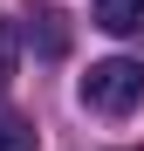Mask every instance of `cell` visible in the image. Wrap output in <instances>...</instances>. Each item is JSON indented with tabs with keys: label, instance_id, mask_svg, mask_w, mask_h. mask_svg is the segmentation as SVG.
Returning a JSON list of instances; mask_svg holds the SVG:
<instances>
[{
	"label": "cell",
	"instance_id": "obj_1",
	"mask_svg": "<svg viewBox=\"0 0 144 151\" xmlns=\"http://www.w3.org/2000/svg\"><path fill=\"white\" fill-rule=\"evenodd\" d=\"M137 96H144V62H130V55L89 62V76H82V103H89V110L124 117V110H137Z\"/></svg>",
	"mask_w": 144,
	"mask_h": 151
},
{
	"label": "cell",
	"instance_id": "obj_2",
	"mask_svg": "<svg viewBox=\"0 0 144 151\" xmlns=\"http://www.w3.org/2000/svg\"><path fill=\"white\" fill-rule=\"evenodd\" d=\"M89 21H96L103 35H137V28H144V0H96Z\"/></svg>",
	"mask_w": 144,
	"mask_h": 151
},
{
	"label": "cell",
	"instance_id": "obj_3",
	"mask_svg": "<svg viewBox=\"0 0 144 151\" xmlns=\"http://www.w3.org/2000/svg\"><path fill=\"white\" fill-rule=\"evenodd\" d=\"M0 151H34V124L0 103Z\"/></svg>",
	"mask_w": 144,
	"mask_h": 151
},
{
	"label": "cell",
	"instance_id": "obj_4",
	"mask_svg": "<svg viewBox=\"0 0 144 151\" xmlns=\"http://www.w3.org/2000/svg\"><path fill=\"white\" fill-rule=\"evenodd\" d=\"M34 48H41V55H69V28H62V14H34Z\"/></svg>",
	"mask_w": 144,
	"mask_h": 151
},
{
	"label": "cell",
	"instance_id": "obj_5",
	"mask_svg": "<svg viewBox=\"0 0 144 151\" xmlns=\"http://www.w3.org/2000/svg\"><path fill=\"white\" fill-rule=\"evenodd\" d=\"M14 55H21V35H14V14H0V83L14 76Z\"/></svg>",
	"mask_w": 144,
	"mask_h": 151
}]
</instances>
